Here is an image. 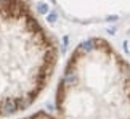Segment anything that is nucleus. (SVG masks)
Returning <instances> with one entry per match:
<instances>
[{
	"label": "nucleus",
	"instance_id": "nucleus-2",
	"mask_svg": "<svg viewBox=\"0 0 130 119\" xmlns=\"http://www.w3.org/2000/svg\"><path fill=\"white\" fill-rule=\"evenodd\" d=\"M56 45L27 0H0V119L29 108L47 87Z\"/></svg>",
	"mask_w": 130,
	"mask_h": 119
},
{
	"label": "nucleus",
	"instance_id": "nucleus-1",
	"mask_svg": "<svg viewBox=\"0 0 130 119\" xmlns=\"http://www.w3.org/2000/svg\"><path fill=\"white\" fill-rule=\"evenodd\" d=\"M21 119H130V79L101 39L80 42L64 68L50 111Z\"/></svg>",
	"mask_w": 130,
	"mask_h": 119
}]
</instances>
